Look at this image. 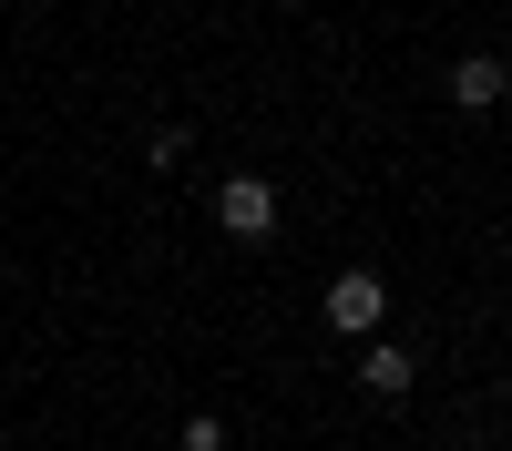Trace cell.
<instances>
[{"label":"cell","instance_id":"1","mask_svg":"<svg viewBox=\"0 0 512 451\" xmlns=\"http://www.w3.org/2000/svg\"><path fill=\"white\" fill-rule=\"evenodd\" d=\"M216 226H226L236 246H267V236H277V185H267V175H226V185H216Z\"/></svg>","mask_w":512,"mask_h":451},{"label":"cell","instance_id":"2","mask_svg":"<svg viewBox=\"0 0 512 451\" xmlns=\"http://www.w3.org/2000/svg\"><path fill=\"white\" fill-rule=\"evenodd\" d=\"M379 318H390V287H379L369 267H349V277L328 287V328H338V339H369Z\"/></svg>","mask_w":512,"mask_h":451},{"label":"cell","instance_id":"3","mask_svg":"<svg viewBox=\"0 0 512 451\" xmlns=\"http://www.w3.org/2000/svg\"><path fill=\"white\" fill-rule=\"evenodd\" d=\"M359 390H369V400H410V349H390V339H379V349L359 359Z\"/></svg>","mask_w":512,"mask_h":451},{"label":"cell","instance_id":"4","mask_svg":"<svg viewBox=\"0 0 512 451\" xmlns=\"http://www.w3.org/2000/svg\"><path fill=\"white\" fill-rule=\"evenodd\" d=\"M492 93H502V62H451V103L461 113H482Z\"/></svg>","mask_w":512,"mask_h":451},{"label":"cell","instance_id":"5","mask_svg":"<svg viewBox=\"0 0 512 451\" xmlns=\"http://www.w3.org/2000/svg\"><path fill=\"white\" fill-rule=\"evenodd\" d=\"M185 451H226V421H216V410H195V421H185Z\"/></svg>","mask_w":512,"mask_h":451},{"label":"cell","instance_id":"6","mask_svg":"<svg viewBox=\"0 0 512 451\" xmlns=\"http://www.w3.org/2000/svg\"><path fill=\"white\" fill-rule=\"evenodd\" d=\"M502 93H512V62H502Z\"/></svg>","mask_w":512,"mask_h":451}]
</instances>
